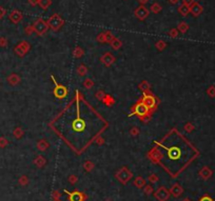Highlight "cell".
<instances>
[{
	"label": "cell",
	"mask_w": 215,
	"mask_h": 201,
	"mask_svg": "<svg viewBox=\"0 0 215 201\" xmlns=\"http://www.w3.org/2000/svg\"><path fill=\"white\" fill-rule=\"evenodd\" d=\"M47 147H48V143H45L44 141H41V142H39V144H38V148L41 151H44Z\"/></svg>",
	"instance_id": "obj_24"
},
{
	"label": "cell",
	"mask_w": 215,
	"mask_h": 201,
	"mask_svg": "<svg viewBox=\"0 0 215 201\" xmlns=\"http://www.w3.org/2000/svg\"><path fill=\"white\" fill-rule=\"evenodd\" d=\"M65 193H67L69 195V200L70 201H84V195L78 191H75V192L70 193V192H68L65 189Z\"/></svg>",
	"instance_id": "obj_6"
},
{
	"label": "cell",
	"mask_w": 215,
	"mask_h": 201,
	"mask_svg": "<svg viewBox=\"0 0 215 201\" xmlns=\"http://www.w3.org/2000/svg\"><path fill=\"white\" fill-rule=\"evenodd\" d=\"M53 196H54V200H59V197H60V195H59L58 192H54Z\"/></svg>",
	"instance_id": "obj_30"
},
{
	"label": "cell",
	"mask_w": 215,
	"mask_h": 201,
	"mask_svg": "<svg viewBox=\"0 0 215 201\" xmlns=\"http://www.w3.org/2000/svg\"><path fill=\"white\" fill-rule=\"evenodd\" d=\"M83 168H86V172H90V171H92L93 168H94V164H93L91 161H86V163L83 164Z\"/></svg>",
	"instance_id": "obj_21"
},
{
	"label": "cell",
	"mask_w": 215,
	"mask_h": 201,
	"mask_svg": "<svg viewBox=\"0 0 215 201\" xmlns=\"http://www.w3.org/2000/svg\"><path fill=\"white\" fill-rule=\"evenodd\" d=\"M52 79H53V81L56 83V81H55L54 77H52ZM68 94V91H67V88H65L63 85H59V84L56 83V86H55L54 88V95L56 98H59V99H62V98H65V96Z\"/></svg>",
	"instance_id": "obj_4"
},
{
	"label": "cell",
	"mask_w": 215,
	"mask_h": 201,
	"mask_svg": "<svg viewBox=\"0 0 215 201\" xmlns=\"http://www.w3.org/2000/svg\"><path fill=\"white\" fill-rule=\"evenodd\" d=\"M191 12L194 16H198L203 12V8L198 3H194L193 5L191 6Z\"/></svg>",
	"instance_id": "obj_15"
},
{
	"label": "cell",
	"mask_w": 215,
	"mask_h": 201,
	"mask_svg": "<svg viewBox=\"0 0 215 201\" xmlns=\"http://www.w3.org/2000/svg\"><path fill=\"white\" fill-rule=\"evenodd\" d=\"M19 182H20V184H21V185H26V184H27V178L26 177V176H22V177L20 178Z\"/></svg>",
	"instance_id": "obj_25"
},
{
	"label": "cell",
	"mask_w": 215,
	"mask_h": 201,
	"mask_svg": "<svg viewBox=\"0 0 215 201\" xmlns=\"http://www.w3.org/2000/svg\"><path fill=\"white\" fill-rule=\"evenodd\" d=\"M134 184L136 188L143 189V186L146 185V179H143L141 176H138V177H136V179L134 180Z\"/></svg>",
	"instance_id": "obj_14"
},
{
	"label": "cell",
	"mask_w": 215,
	"mask_h": 201,
	"mask_svg": "<svg viewBox=\"0 0 215 201\" xmlns=\"http://www.w3.org/2000/svg\"><path fill=\"white\" fill-rule=\"evenodd\" d=\"M21 14H20L19 12H17V11H14V12L11 14L10 15V18H11V20L14 22H18V21H20L21 20Z\"/></svg>",
	"instance_id": "obj_16"
},
{
	"label": "cell",
	"mask_w": 215,
	"mask_h": 201,
	"mask_svg": "<svg viewBox=\"0 0 215 201\" xmlns=\"http://www.w3.org/2000/svg\"><path fill=\"white\" fill-rule=\"evenodd\" d=\"M35 163H36V165L38 166V168H42L43 165L45 164V160H44V158L43 157H37L36 158V160H35Z\"/></svg>",
	"instance_id": "obj_17"
},
{
	"label": "cell",
	"mask_w": 215,
	"mask_h": 201,
	"mask_svg": "<svg viewBox=\"0 0 215 201\" xmlns=\"http://www.w3.org/2000/svg\"><path fill=\"white\" fill-rule=\"evenodd\" d=\"M30 2H31L32 4H36V3H37V1H36V0H30Z\"/></svg>",
	"instance_id": "obj_34"
},
{
	"label": "cell",
	"mask_w": 215,
	"mask_h": 201,
	"mask_svg": "<svg viewBox=\"0 0 215 201\" xmlns=\"http://www.w3.org/2000/svg\"><path fill=\"white\" fill-rule=\"evenodd\" d=\"M207 93H208V95L210 96V97H215V86H210L209 88H208V91H207Z\"/></svg>",
	"instance_id": "obj_23"
},
{
	"label": "cell",
	"mask_w": 215,
	"mask_h": 201,
	"mask_svg": "<svg viewBox=\"0 0 215 201\" xmlns=\"http://www.w3.org/2000/svg\"><path fill=\"white\" fill-rule=\"evenodd\" d=\"M148 180H149V182H150V183H157V182H158V180H159V178H158V176H157V175L151 174L148 177Z\"/></svg>",
	"instance_id": "obj_18"
},
{
	"label": "cell",
	"mask_w": 215,
	"mask_h": 201,
	"mask_svg": "<svg viewBox=\"0 0 215 201\" xmlns=\"http://www.w3.org/2000/svg\"><path fill=\"white\" fill-rule=\"evenodd\" d=\"M143 193H145L147 196L151 195V194H153V188H152V185H150V184H149V185H147V184H146V185L143 186Z\"/></svg>",
	"instance_id": "obj_19"
},
{
	"label": "cell",
	"mask_w": 215,
	"mask_h": 201,
	"mask_svg": "<svg viewBox=\"0 0 215 201\" xmlns=\"http://www.w3.org/2000/svg\"><path fill=\"white\" fill-rule=\"evenodd\" d=\"M193 129H194V127H193V125H192V124H190V123H189V124H187V125H186V130H187V131H188V132H191Z\"/></svg>",
	"instance_id": "obj_31"
},
{
	"label": "cell",
	"mask_w": 215,
	"mask_h": 201,
	"mask_svg": "<svg viewBox=\"0 0 215 201\" xmlns=\"http://www.w3.org/2000/svg\"><path fill=\"white\" fill-rule=\"evenodd\" d=\"M9 81H10L13 85H15V84H17L18 82H19V77H18L17 75H11V77L9 78Z\"/></svg>",
	"instance_id": "obj_20"
},
{
	"label": "cell",
	"mask_w": 215,
	"mask_h": 201,
	"mask_svg": "<svg viewBox=\"0 0 215 201\" xmlns=\"http://www.w3.org/2000/svg\"><path fill=\"white\" fill-rule=\"evenodd\" d=\"M116 178L121 182V183H127L130 179L132 178V174L127 168H122L116 173Z\"/></svg>",
	"instance_id": "obj_1"
},
{
	"label": "cell",
	"mask_w": 215,
	"mask_h": 201,
	"mask_svg": "<svg viewBox=\"0 0 215 201\" xmlns=\"http://www.w3.org/2000/svg\"><path fill=\"white\" fill-rule=\"evenodd\" d=\"M170 195H171L170 191L167 189L166 188H164V186L157 189L154 193V197L158 201H167L170 198Z\"/></svg>",
	"instance_id": "obj_2"
},
{
	"label": "cell",
	"mask_w": 215,
	"mask_h": 201,
	"mask_svg": "<svg viewBox=\"0 0 215 201\" xmlns=\"http://www.w3.org/2000/svg\"><path fill=\"white\" fill-rule=\"evenodd\" d=\"M101 60H102V62H104V64L109 67V65H111L112 63H113L114 61H115V58H114V57L112 56V55L110 54V53H108V54L104 55V57H102Z\"/></svg>",
	"instance_id": "obj_13"
},
{
	"label": "cell",
	"mask_w": 215,
	"mask_h": 201,
	"mask_svg": "<svg viewBox=\"0 0 215 201\" xmlns=\"http://www.w3.org/2000/svg\"><path fill=\"white\" fill-rule=\"evenodd\" d=\"M192 2H193V0H186V1H185V3H186L187 5H188V4H191Z\"/></svg>",
	"instance_id": "obj_32"
},
{
	"label": "cell",
	"mask_w": 215,
	"mask_h": 201,
	"mask_svg": "<svg viewBox=\"0 0 215 201\" xmlns=\"http://www.w3.org/2000/svg\"><path fill=\"white\" fill-rule=\"evenodd\" d=\"M212 174H213V173H212V171L210 170L208 166H203L202 170L199 171V176L203 178V179H205V180L209 179V178L212 176Z\"/></svg>",
	"instance_id": "obj_12"
},
{
	"label": "cell",
	"mask_w": 215,
	"mask_h": 201,
	"mask_svg": "<svg viewBox=\"0 0 215 201\" xmlns=\"http://www.w3.org/2000/svg\"><path fill=\"white\" fill-rule=\"evenodd\" d=\"M92 85H93V82L91 81V80H89V79L86 82H84V86H86V88H92Z\"/></svg>",
	"instance_id": "obj_27"
},
{
	"label": "cell",
	"mask_w": 215,
	"mask_h": 201,
	"mask_svg": "<svg viewBox=\"0 0 215 201\" xmlns=\"http://www.w3.org/2000/svg\"><path fill=\"white\" fill-rule=\"evenodd\" d=\"M4 14V10H2L1 8H0V18H1V16H3Z\"/></svg>",
	"instance_id": "obj_33"
},
{
	"label": "cell",
	"mask_w": 215,
	"mask_h": 201,
	"mask_svg": "<svg viewBox=\"0 0 215 201\" xmlns=\"http://www.w3.org/2000/svg\"><path fill=\"white\" fill-rule=\"evenodd\" d=\"M62 23H63L62 19H61L58 15L52 16L51 19H50V21H49V26H51L54 31H57V29H60V26H62Z\"/></svg>",
	"instance_id": "obj_5"
},
{
	"label": "cell",
	"mask_w": 215,
	"mask_h": 201,
	"mask_svg": "<svg viewBox=\"0 0 215 201\" xmlns=\"http://www.w3.org/2000/svg\"><path fill=\"white\" fill-rule=\"evenodd\" d=\"M143 103L145 104L148 109H153L155 106H156V100L153 96L148 95V94H143Z\"/></svg>",
	"instance_id": "obj_7"
},
{
	"label": "cell",
	"mask_w": 215,
	"mask_h": 201,
	"mask_svg": "<svg viewBox=\"0 0 215 201\" xmlns=\"http://www.w3.org/2000/svg\"><path fill=\"white\" fill-rule=\"evenodd\" d=\"M199 201H213V199L211 197H209V196H203Z\"/></svg>",
	"instance_id": "obj_29"
},
{
	"label": "cell",
	"mask_w": 215,
	"mask_h": 201,
	"mask_svg": "<svg viewBox=\"0 0 215 201\" xmlns=\"http://www.w3.org/2000/svg\"><path fill=\"white\" fill-rule=\"evenodd\" d=\"M182 201H191V200H190V199H189V198H185V199H184V200H182Z\"/></svg>",
	"instance_id": "obj_35"
},
{
	"label": "cell",
	"mask_w": 215,
	"mask_h": 201,
	"mask_svg": "<svg viewBox=\"0 0 215 201\" xmlns=\"http://www.w3.org/2000/svg\"><path fill=\"white\" fill-rule=\"evenodd\" d=\"M69 181H70V183L74 184L75 182H77V177L76 176H70L69 177Z\"/></svg>",
	"instance_id": "obj_26"
},
{
	"label": "cell",
	"mask_w": 215,
	"mask_h": 201,
	"mask_svg": "<svg viewBox=\"0 0 215 201\" xmlns=\"http://www.w3.org/2000/svg\"><path fill=\"white\" fill-rule=\"evenodd\" d=\"M180 12H182V14H185V15H186V14L189 12V9L187 8V6H182V8L180 9Z\"/></svg>",
	"instance_id": "obj_28"
},
{
	"label": "cell",
	"mask_w": 215,
	"mask_h": 201,
	"mask_svg": "<svg viewBox=\"0 0 215 201\" xmlns=\"http://www.w3.org/2000/svg\"><path fill=\"white\" fill-rule=\"evenodd\" d=\"M40 5H41V8L43 9V10H45V9L48 8V6L51 4V1L50 0H40Z\"/></svg>",
	"instance_id": "obj_22"
},
{
	"label": "cell",
	"mask_w": 215,
	"mask_h": 201,
	"mask_svg": "<svg viewBox=\"0 0 215 201\" xmlns=\"http://www.w3.org/2000/svg\"><path fill=\"white\" fill-rule=\"evenodd\" d=\"M148 112H149V109L145 106V104H143V103H138L136 106H135L134 114L140 116V117H143V116L147 115Z\"/></svg>",
	"instance_id": "obj_9"
},
{
	"label": "cell",
	"mask_w": 215,
	"mask_h": 201,
	"mask_svg": "<svg viewBox=\"0 0 215 201\" xmlns=\"http://www.w3.org/2000/svg\"><path fill=\"white\" fill-rule=\"evenodd\" d=\"M172 1H173V2H175V1H177V0H172Z\"/></svg>",
	"instance_id": "obj_36"
},
{
	"label": "cell",
	"mask_w": 215,
	"mask_h": 201,
	"mask_svg": "<svg viewBox=\"0 0 215 201\" xmlns=\"http://www.w3.org/2000/svg\"><path fill=\"white\" fill-rule=\"evenodd\" d=\"M182 193H184V189H182L178 183L173 184L172 188H171V189H170V194L175 198L180 197V196L182 195Z\"/></svg>",
	"instance_id": "obj_10"
},
{
	"label": "cell",
	"mask_w": 215,
	"mask_h": 201,
	"mask_svg": "<svg viewBox=\"0 0 215 201\" xmlns=\"http://www.w3.org/2000/svg\"><path fill=\"white\" fill-rule=\"evenodd\" d=\"M47 29H48L47 23L41 19L37 20V21L35 22V24H34V29H35V31L37 32V34H39V35H42L43 33H45Z\"/></svg>",
	"instance_id": "obj_8"
},
{
	"label": "cell",
	"mask_w": 215,
	"mask_h": 201,
	"mask_svg": "<svg viewBox=\"0 0 215 201\" xmlns=\"http://www.w3.org/2000/svg\"><path fill=\"white\" fill-rule=\"evenodd\" d=\"M108 201H109V200H108Z\"/></svg>",
	"instance_id": "obj_37"
},
{
	"label": "cell",
	"mask_w": 215,
	"mask_h": 201,
	"mask_svg": "<svg viewBox=\"0 0 215 201\" xmlns=\"http://www.w3.org/2000/svg\"><path fill=\"white\" fill-rule=\"evenodd\" d=\"M164 147L166 148L167 152H168V158L170 159V160L175 161L182 157V151H180L179 147H169V148H167L166 147Z\"/></svg>",
	"instance_id": "obj_3"
},
{
	"label": "cell",
	"mask_w": 215,
	"mask_h": 201,
	"mask_svg": "<svg viewBox=\"0 0 215 201\" xmlns=\"http://www.w3.org/2000/svg\"><path fill=\"white\" fill-rule=\"evenodd\" d=\"M135 14H136L137 18H139V19L143 20V19H146V18L148 17L149 11L145 8V6H140V8H138V9L136 10Z\"/></svg>",
	"instance_id": "obj_11"
}]
</instances>
